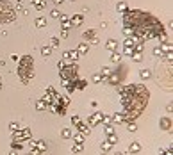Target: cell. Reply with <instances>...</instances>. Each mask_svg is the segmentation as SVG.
Returning a JSON list of instances; mask_svg holds the SVG:
<instances>
[{
	"label": "cell",
	"instance_id": "6da1fadb",
	"mask_svg": "<svg viewBox=\"0 0 173 155\" xmlns=\"http://www.w3.org/2000/svg\"><path fill=\"white\" fill-rule=\"evenodd\" d=\"M18 73H20V79L23 84H29L30 79L34 77V61L30 55H23V59L20 61V66H18Z\"/></svg>",
	"mask_w": 173,
	"mask_h": 155
},
{
	"label": "cell",
	"instance_id": "7a4b0ae2",
	"mask_svg": "<svg viewBox=\"0 0 173 155\" xmlns=\"http://www.w3.org/2000/svg\"><path fill=\"white\" fill-rule=\"evenodd\" d=\"M16 18L14 7H11L7 2H0V23H7Z\"/></svg>",
	"mask_w": 173,
	"mask_h": 155
},
{
	"label": "cell",
	"instance_id": "3957f363",
	"mask_svg": "<svg viewBox=\"0 0 173 155\" xmlns=\"http://www.w3.org/2000/svg\"><path fill=\"white\" fill-rule=\"evenodd\" d=\"M61 79H66V80L75 82L77 80V66L75 64H66V68L61 70Z\"/></svg>",
	"mask_w": 173,
	"mask_h": 155
},
{
	"label": "cell",
	"instance_id": "277c9868",
	"mask_svg": "<svg viewBox=\"0 0 173 155\" xmlns=\"http://www.w3.org/2000/svg\"><path fill=\"white\" fill-rule=\"evenodd\" d=\"M95 36H96V30H95V29H89V30H86V32H84V41H91V43H96L98 39H96Z\"/></svg>",
	"mask_w": 173,
	"mask_h": 155
},
{
	"label": "cell",
	"instance_id": "5b68a950",
	"mask_svg": "<svg viewBox=\"0 0 173 155\" xmlns=\"http://www.w3.org/2000/svg\"><path fill=\"white\" fill-rule=\"evenodd\" d=\"M62 57L66 59V61H77L79 59V52L77 50H68V52H64Z\"/></svg>",
	"mask_w": 173,
	"mask_h": 155
},
{
	"label": "cell",
	"instance_id": "8992f818",
	"mask_svg": "<svg viewBox=\"0 0 173 155\" xmlns=\"http://www.w3.org/2000/svg\"><path fill=\"white\" fill-rule=\"evenodd\" d=\"M102 118H104V114H102V113H95V114H91V116H89V120H88V121H89V125L93 127V125L100 123V121H102Z\"/></svg>",
	"mask_w": 173,
	"mask_h": 155
},
{
	"label": "cell",
	"instance_id": "52a82bcc",
	"mask_svg": "<svg viewBox=\"0 0 173 155\" xmlns=\"http://www.w3.org/2000/svg\"><path fill=\"white\" fill-rule=\"evenodd\" d=\"M139 151H141V143L139 141L130 143V146H128V153H139Z\"/></svg>",
	"mask_w": 173,
	"mask_h": 155
},
{
	"label": "cell",
	"instance_id": "ba28073f",
	"mask_svg": "<svg viewBox=\"0 0 173 155\" xmlns=\"http://www.w3.org/2000/svg\"><path fill=\"white\" fill-rule=\"evenodd\" d=\"M34 23H36L38 29H43V27H47V18H45V16H38V18L34 20Z\"/></svg>",
	"mask_w": 173,
	"mask_h": 155
},
{
	"label": "cell",
	"instance_id": "9c48e42d",
	"mask_svg": "<svg viewBox=\"0 0 173 155\" xmlns=\"http://www.w3.org/2000/svg\"><path fill=\"white\" fill-rule=\"evenodd\" d=\"M84 21V14H75L73 18H70V25H80Z\"/></svg>",
	"mask_w": 173,
	"mask_h": 155
},
{
	"label": "cell",
	"instance_id": "30bf717a",
	"mask_svg": "<svg viewBox=\"0 0 173 155\" xmlns=\"http://www.w3.org/2000/svg\"><path fill=\"white\" fill-rule=\"evenodd\" d=\"M120 79H121L120 71H113V75L109 77V84H111V86H116V84L120 82Z\"/></svg>",
	"mask_w": 173,
	"mask_h": 155
},
{
	"label": "cell",
	"instance_id": "8fae6325",
	"mask_svg": "<svg viewBox=\"0 0 173 155\" xmlns=\"http://www.w3.org/2000/svg\"><path fill=\"white\" fill-rule=\"evenodd\" d=\"M77 128H79V132H80V134H84V136H89V127H88V125H84L82 121H79V123H77Z\"/></svg>",
	"mask_w": 173,
	"mask_h": 155
},
{
	"label": "cell",
	"instance_id": "7c38bea8",
	"mask_svg": "<svg viewBox=\"0 0 173 155\" xmlns=\"http://www.w3.org/2000/svg\"><path fill=\"white\" fill-rule=\"evenodd\" d=\"M159 125H161V128H162V130H169V128H171V120L166 116V118H162V120H161V123H159Z\"/></svg>",
	"mask_w": 173,
	"mask_h": 155
},
{
	"label": "cell",
	"instance_id": "4fadbf2b",
	"mask_svg": "<svg viewBox=\"0 0 173 155\" xmlns=\"http://www.w3.org/2000/svg\"><path fill=\"white\" fill-rule=\"evenodd\" d=\"M72 136H73V134H72V128H70V127H64V128L61 130V137H62V139H70Z\"/></svg>",
	"mask_w": 173,
	"mask_h": 155
},
{
	"label": "cell",
	"instance_id": "5bb4252c",
	"mask_svg": "<svg viewBox=\"0 0 173 155\" xmlns=\"http://www.w3.org/2000/svg\"><path fill=\"white\" fill-rule=\"evenodd\" d=\"M116 47H118V41H116V39H109V41L105 43V48H107V50H111V52H114Z\"/></svg>",
	"mask_w": 173,
	"mask_h": 155
},
{
	"label": "cell",
	"instance_id": "9a60e30c",
	"mask_svg": "<svg viewBox=\"0 0 173 155\" xmlns=\"http://www.w3.org/2000/svg\"><path fill=\"white\" fill-rule=\"evenodd\" d=\"M113 123H125V118H123V114H121V113H116V114H113Z\"/></svg>",
	"mask_w": 173,
	"mask_h": 155
},
{
	"label": "cell",
	"instance_id": "2e32d148",
	"mask_svg": "<svg viewBox=\"0 0 173 155\" xmlns=\"http://www.w3.org/2000/svg\"><path fill=\"white\" fill-rule=\"evenodd\" d=\"M88 48H89V45L84 41V43H80V45L77 47V52H79V54H86V52H88Z\"/></svg>",
	"mask_w": 173,
	"mask_h": 155
},
{
	"label": "cell",
	"instance_id": "e0dca14e",
	"mask_svg": "<svg viewBox=\"0 0 173 155\" xmlns=\"http://www.w3.org/2000/svg\"><path fill=\"white\" fill-rule=\"evenodd\" d=\"M86 86H88V80H86V79L84 80H79V79L75 80V87H77V89H86Z\"/></svg>",
	"mask_w": 173,
	"mask_h": 155
},
{
	"label": "cell",
	"instance_id": "ac0fdd59",
	"mask_svg": "<svg viewBox=\"0 0 173 155\" xmlns=\"http://www.w3.org/2000/svg\"><path fill=\"white\" fill-rule=\"evenodd\" d=\"M139 77H141L143 80H148L150 77H152V71H150V70H141V71H139Z\"/></svg>",
	"mask_w": 173,
	"mask_h": 155
},
{
	"label": "cell",
	"instance_id": "d6986e66",
	"mask_svg": "<svg viewBox=\"0 0 173 155\" xmlns=\"http://www.w3.org/2000/svg\"><path fill=\"white\" fill-rule=\"evenodd\" d=\"M41 54L45 55V57H48V55L52 54V47H50V45H45V47H41Z\"/></svg>",
	"mask_w": 173,
	"mask_h": 155
},
{
	"label": "cell",
	"instance_id": "ffe728a7",
	"mask_svg": "<svg viewBox=\"0 0 173 155\" xmlns=\"http://www.w3.org/2000/svg\"><path fill=\"white\" fill-rule=\"evenodd\" d=\"M34 6H36V9H38V11H43V9L47 7V4L43 2V0H41V2H39V0H34Z\"/></svg>",
	"mask_w": 173,
	"mask_h": 155
},
{
	"label": "cell",
	"instance_id": "44dd1931",
	"mask_svg": "<svg viewBox=\"0 0 173 155\" xmlns=\"http://www.w3.org/2000/svg\"><path fill=\"white\" fill-rule=\"evenodd\" d=\"M123 52H125V55H132L134 54V47L132 45H125L123 47Z\"/></svg>",
	"mask_w": 173,
	"mask_h": 155
},
{
	"label": "cell",
	"instance_id": "7402d4cb",
	"mask_svg": "<svg viewBox=\"0 0 173 155\" xmlns=\"http://www.w3.org/2000/svg\"><path fill=\"white\" fill-rule=\"evenodd\" d=\"M104 79H105V77H102L100 73H93V77H91V80H93L95 84H98V82H102Z\"/></svg>",
	"mask_w": 173,
	"mask_h": 155
},
{
	"label": "cell",
	"instance_id": "603a6c76",
	"mask_svg": "<svg viewBox=\"0 0 173 155\" xmlns=\"http://www.w3.org/2000/svg\"><path fill=\"white\" fill-rule=\"evenodd\" d=\"M102 121H104L105 125H111V123H113V116H111V114H104Z\"/></svg>",
	"mask_w": 173,
	"mask_h": 155
},
{
	"label": "cell",
	"instance_id": "cb8c5ba5",
	"mask_svg": "<svg viewBox=\"0 0 173 155\" xmlns=\"http://www.w3.org/2000/svg\"><path fill=\"white\" fill-rule=\"evenodd\" d=\"M111 148H113V144H111L109 141H104V143H102V151H109Z\"/></svg>",
	"mask_w": 173,
	"mask_h": 155
},
{
	"label": "cell",
	"instance_id": "d4e9b609",
	"mask_svg": "<svg viewBox=\"0 0 173 155\" xmlns=\"http://www.w3.org/2000/svg\"><path fill=\"white\" fill-rule=\"evenodd\" d=\"M132 59H134L136 62L143 61V52H134V54H132Z\"/></svg>",
	"mask_w": 173,
	"mask_h": 155
},
{
	"label": "cell",
	"instance_id": "484cf974",
	"mask_svg": "<svg viewBox=\"0 0 173 155\" xmlns=\"http://www.w3.org/2000/svg\"><path fill=\"white\" fill-rule=\"evenodd\" d=\"M82 148H84V144H79V143H75V144L72 146V151H73V153H79V151H82Z\"/></svg>",
	"mask_w": 173,
	"mask_h": 155
},
{
	"label": "cell",
	"instance_id": "4316f807",
	"mask_svg": "<svg viewBox=\"0 0 173 155\" xmlns=\"http://www.w3.org/2000/svg\"><path fill=\"white\" fill-rule=\"evenodd\" d=\"M47 107H48V105H47L45 102H43V100L36 102V109H38V110H43V109H47Z\"/></svg>",
	"mask_w": 173,
	"mask_h": 155
},
{
	"label": "cell",
	"instance_id": "83f0119b",
	"mask_svg": "<svg viewBox=\"0 0 173 155\" xmlns=\"http://www.w3.org/2000/svg\"><path fill=\"white\" fill-rule=\"evenodd\" d=\"M100 75H102V77H109V75H111V70L107 68V66H104V68L100 70Z\"/></svg>",
	"mask_w": 173,
	"mask_h": 155
},
{
	"label": "cell",
	"instance_id": "f1b7e54d",
	"mask_svg": "<svg viewBox=\"0 0 173 155\" xmlns=\"http://www.w3.org/2000/svg\"><path fill=\"white\" fill-rule=\"evenodd\" d=\"M73 139H75V143H79V144H84V134H80V132H79V134H77Z\"/></svg>",
	"mask_w": 173,
	"mask_h": 155
},
{
	"label": "cell",
	"instance_id": "f546056e",
	"mask_svg": "<svg viewBox=\"0 0 173 155\" xmlns=\"http://www.w3.org/2000/svg\"><path fill=\"white\" fill-rule=\"evenodd\" d=\"M111 61H113V62H120V61H121V55L116 54V52H113V54H111Z\"/></svg>",
	"mask_w": 173,
	"mask_h": 155
},
{
	"label": "cell",
	"instance_id": "4dcf8cb0",
	"mask_svg": "<svg viewBox=\"0 0 173 155\" xmlns=\"http://www.w3.org/2000/svg\"><path fill=\"white\" fill-rule=\"evenodd\" d=\"M9 130H11V132H16V130H20V125H18L16 121H11V123H9Z\"/></svg>",
	"mask_w": 173,
	"mask_h": 155
},
{
	"label": "cell",
	"instance_id": "1f68e13d",
	"mask_svg": "<svg viewBox=\"0 0 173 155\" xmlns=\"http://www.w3.org/2000/svg\"><path fill=\"white\" fill-rule=\"evenodd\" d=\"M107 141H109V143H111V144L114 146V144L118 143V136H116V134H111V136H109V139H107Z\"/></svg>",
	"mask_w": 173,
	"mask_h": 155
},
{
	"label": "cell",
	"instance_id": "d6a6232c",
	"mask_svg": "<svg viewBox=\"0 0 173 155\" xmlns=\"http://www.w3.org/2000/svg\"><path fill=\"white\" fill-rule=\"evenodd\" d=\"M50 47H52V48H57V47H59V38H52V39H50Z\"/></svg>",
	"mask_w": 173,
	"mask_h": 155
},
{
	"label": "cell",
	"instance_id": "836d02e7",
	"mask_svg": "<svg viewBox=\"0 0 173 155\" xmlns=\"http://www.w3.org/2000/svg\"><path fill=\"white\" fill-rule=\"evenodd\" d=\"M161 50H162V52H171V45H169V43H162Z\"/></svg>",
	"mask_w": 173,
	"mask_h": 155
},
{
	"label": "cell",
	"instance_id": "e575fe53",
	"mask_svg": "<svg viewBox=\"0 0 173 155\" xmlns=\"http://www.w3.org/2000/svg\"><path fill=\"white\" fill-rule=\"evenodd\" d=\"M105 134H107V136L114 134V130H113V125H105Z\"/></svg>",
	"mask_w": 173,
	"mask_h": 155
},
{
	"label": "cell",
	"instance_id": "d590c367",
	"mask_svg": "<svg viewBox=\"0 0 173 155\" xmlns=\"http://www.w3.org/2000/svg\"><path fill=\"white\" fill-rule=\"evenodd\" d=\"M116 7H118V11H127V4L125 2H118Z\"/></svg>",
	"mask_w": 173,
	"mask_h": 155
},
{
	"label": "cell",
	"instance_id": "8d00e7d4",
	"mask_svg": "<svg viewBox=\"0 0 173 155\" xmlns=\"http://www.w3.org/2000/svg\"><path fill=\"white\" fill-rule=\"evenodd\" d=\"M128 130H130V132H136V130H138V127H136L134 121H128Z\"/></svg>",
	"mask_w": 173,
	"mask_h": 155
},
{
	"label": "cell",
	"instance_id": "74e56055",
	"mask_svg": "<svg viewBox=\"0 0 173 155\" xmlns=\"http://www.w3.org/2000/svg\"><path fill=\"white\" fill-rule=\"evenodd\" d=\"M50 14H52V18H59V16H61V13H59L57 9H52V11H50Z\"/></svg>",
	"mask_w": 173,
	"mask_h": 155
},
{
	"label": "cell",
	"instance_id": "f35d334b",
	"mask_svg": "<svg viewBox=\"0 0 173 155\" xmlns=\"http://www.w3.org/2000/svg\"><path fill=\"white\" fill-rule=\"evenodd\" d=\"M154 55H157V57H159V55H162V50H161V47H155V48H154Z\"/></svg>",
	"mask_w": 173,
	"mask_h": 155
},
{
	"label": "cell",
	"instance_id": "ab89813d",
	"mask_svg": "<svg viewBox=\"0 0 173 155\" xmlns=\"http://www.w3.org/2000/svg\"><path fill=\"white\" fill-rule=\"evenodd\" d=\"M29 155H41V150H39V148H36V146H34V148H32V151H30V153H29Z\"/></svg>",
	"mask_w": 173,
	"mask_h": 155
},
{
	"label": "cell",
	"instance_id": "60d3db41",
	"mask_svg": "<svg viewBox=\"0 0 173 155\" xmlns=\"http://www.w3.org/2000/svg\"><path fill=\"white\" fill-rule=\"evenodd\" d=\"M14 11H23V2H18L16 4V9Z\"/></svg>",
	"mask_w": 173,
	"mask_h": 155
},
{
	"label": "cell",
	"instance_id": "b9f144b4",
	"mask_svg": "<svg viewBox=\"0 0 173 155\" xmlns=\"http://www.w3.org/2000/svg\"><path fill=\"white\" fill-rule=\"evenodd\" d=\"M61 38H68V29H62L61 30Z\"/></svg>",
	"mask_w": 173,
	"mask_h": 155
},
{
	"label": "cell",
	"instance_id": "7bdbcfd3",
	"mask_svg": "<svg viewBox=\"0 0 173 155\" xmlns=\"http://www.w3.org/2000/svg\"><path fill=\"white\" fill-rule=\"evenodd\" d=\"M79 121H80V118H79V116H73V118H72V123H73V125H77Z\"/></svg>",
	"mask_w": 173,
	"mask_h": 155
},
{
	"label": "cell",
	"instance_id": "ee69618b",
	"mask_svg": "<svg viewBox=\"0 0 173 155\" xmlns=\"http://www.w3.org/2000/svg\"><path fill=\"white\" fill-rule=\"evenodd\" d=\"M11 59H13V61H20V57H18L16 54H13V55H11Z\"/></svg>",
	"mask_w": 173,
	"mask_h": 155
},
{
	"label": "cell",
	"instance_id": "f6af8a7d",
	"mask_svg": "<svg viewBox=\"0 0 173 155\" xmlns=\"http://www.w3.org/2000/svg\"><path fill=\"white\" fill-rule=\"evenodd\" d=\"M162 155H171V148H169V150H164V151H162Z\"/></svg>",
	"mask_w": 173,
	"mask_h": 155
},
{
	"label": "cell",
	"instance_id": "bcb514c9",
	"mask_svg": "<svg viewBox=\"0 0 173 155\" xmlns=\"http://www.w3.org/2000/svg\"><path fill=\"white\" fill-rule=\"evenodd\" d=\"M0 89H2V77H0Z\"/></svg>",
	"mask_w": 173,
	"mask_h": 155
},
{
	"label": "cell",
	"instance_id": "7dc6e473",
	"mask_svg": "<svg viewBox=\"0 0 173 155\" xmlns=\"http://www.w3.org/2000/svg\"><path fill=\"white\" fill-rule=\"evenodd\" d=\"M114 155H123V153H121V151H116V153H114Z\"/></svg>",
	"mask_w": 173,
	"mask_h": 155
},
{
	"label": "cell",
	"instance_id": "c3c4849f",
	"mask_svg": "<svg viewBox=\"0 0 173 155\" xmlns=\"http://www.w3.org/2000/svg\"><path fill=\"white\" fill-rule=\"evenodd\" d=\"M18 2H23V0H18Z\"/></svg>",
	"mask_w": 173,
	"mask_h": 155
},
{
	"label": "cell",
	"instance_id": "681fc988",
	"mask_svg": "<svg viewBox=\"0 0 173 155\" xmlns=\"http://www.w3.org/2000/svg\"><path fill=\"white\" fill-rule=\"evenodd\" d=\"M0 2H6V0H0Z\"/></svg>",
	"mask_w": 173,
	"mask_h": 155
},
{
	"label": "cell",
	"instance_id": "f907efd6",
	"mask_svg": "<svg viewBox=\"0 0 173 155\" xmlns=\"http://www.w3.org/2000/svg\"><path fill=\"white\" fill-rule=\"evenodd\" d=\"M102 155H105V151H104V153H102Z\"/></svg>",
	"mask_w": 173,
	"mask_h": 155
}]
</instances>
